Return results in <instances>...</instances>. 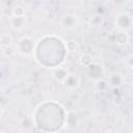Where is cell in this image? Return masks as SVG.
Here are the masks:
<instances>
[{
  "instance_id": "3",
  "label": "cell",
  "mask_w": 133,
  "mask_h": 133,
  "mask_svg": "<svg viewBox=\"0 0 133 133\" xmlns=\"http://www.w3.org/2000/svg\"><path fill=\"white\" fill-rule=\"evenodd\" d=\"M78 78L74 75V74H71V75H69L66 78H65V80H64V83H65V85L68 86V87H76L77 85H78Z\"/></svg>"
},
{
  "instance_id": "9",
  "label": "cell",
  "mask_w": 133,
  "mask_h": 133,
  "mask_svg": "<svg viewBox=\"0 0 133 133\" xmlns=\"http://www.w3.org/2000/svg\"><path fill=\"white\" fill-rule=\"evenodd\" d=\"M66 48H68L69 50H71V51H74V50L77 48V44H76L74 41H69V42L66 43Z\"/></svg>"
},
{
  "instance_id": "8",
  "label": "cell",
  "mask_w": 133,
  "mask_h": 133,
  "mask_svg": "<svg viewBox=\"0 0 133 133\" xmlns=\"http://www.w3.org/2000/svg\"><path fill=\"white\" fill-rule=\"evenodd\" d=\"M24 9H23V7H21V6H16L15 8H14V10H12V15H14V17H23L24 16Z\"/></svg>"
},
{
  "instance_id": "4",
  "label": "cell",
  "mask_w": 133,
  "mask_h": 133,
  "mask_svg": "<svg viewBox=\"0 0 133 133\" xmlns=\"http://www.w3.org/2000/svg\"><path fill=\"white\" fill-rule=\"evenodd\" d=\"M115 38H116V43H117V44L124 45V44H126L127 41H128V35H127L126 32L121 31V32H118V33L116 34V37H115Z\"/></svg>"
},
{
  "instance_id": "5",
  "label": "cell",
  "mask_w": 133,
  "mask_h": 133,
  "mask_svg": "<svg viewBox=\"0 0 133 133\" xmlns=\"http://www.w3.org/2000/svg\"><path fill=\"white\" fill-rule=\"evenodd\" d=\"M11 44V37L9 34H2L1 35V45L5 48L9 47Z\"/></svg>"
},
{
  "instance_id": "1",
  "label": "cell",
  "mask_w": 133,
  "mask_h": 133,
  "mask_svg": "<svg viewBox=\"0 0 133 133\" xmlns=\"http://www.w3.org/2000/svg\"><path fill=\"white\" fill-rule=\"evenodd\" d=\"M117 26L122 29H127L129 27H131V24L133 22L132 18L130 15L128 14H122L117 17Z\"/></svg>"
},
{
  "instance_id": "7",
  "label": "cell",
  "mask_w": 133,
  "mask_h": 133,
  "mask_svg": "<svg viewBox=\"0 0 133 133\" xmlns=\"http://www.w3.org/2000/svg\"><path fill=\"white\" fill-rule=\"evenodd\" d=\"M122 82V77L119 76V74H113L110 77V83L112 85H118Z\"/></svg>"
},
{
  "instance_id": "2",
  "label": "cell",
  "mask_w": 133,
  "mask_h": 133,
  "mask_svg": "<svg viewBox=\"0 0 133 133\" xmlns=\"http://www.w3.org/2000/svg\"><path fill=\"white\" fill-rule=\"evenodd\" d=\"M10 24L14 29H21L24 27L25 21L23 17H12L10 20Z\"/></svg>"
},
{
  "instance_id": "10",
  "label": "cell",
  "mask_w": 133,
  "mask_h": 133,
  "mask_svg": "<svg viewBox=\"0 0 133 133\" xmlns=\"http://www.w3.org/2000/svg\"><path fill=\"white\" fill-rule=\"evenodd\" d=\"M19 133H27V132H26V131H20Z\"/></svg>"
},
{
  "instance_id": "6",
  "label": "cell",
  "mask_w": 133,
  "mask_h": 133,
  "mask_svg": "<svg viewBox=\"0 0 133 133\" xmlns=\"http://www.w3.org/2000/svg\"><path fill=\"white\" fill-rule=\"evenodd\" d=\"M80 60H81V63H82L83 65H85V66H88L89 64H91L92 58H91V56H90L89 54H83V55L81 56Z\"/></svg>"
}]
</instances>
